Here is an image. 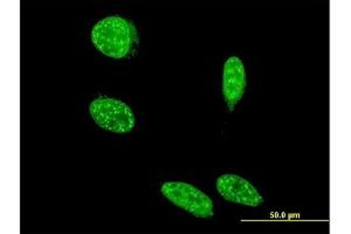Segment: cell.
Returning <instances> with one entry per match:
<instances>
[{"instance_id":"obj_1","label":"cell","mask_w":351,"mask_h":234,"mask_svg":"<svg viewBox=\"0 0 351 234\" xmlns=\"http://www.w3.org/2000/svg\"><path fill=\"white\" fill-rule=\"evenodd\" d=\"M92 43L99 52L112 59H123L137 44V31L122 16H107L92 30Z\"/></svg>"},{"instance_id":"obj_3","label":"cell","mask_w":351,"mask_h":234,"mask_svg":"<svg viewBox=\"0 0 351 234\" xmlns=\"http://www.w3.org/2000/svg\"><path fill=\"white\" fill-rule=\"evenodd\" d=\"M160 192L169 202L197 218H210L215 215L212 199L189 183H164Z\"/></svg>"},{"instance_id":"obj_2","label":"cell","mask_w":351,"mask_h":234,"mask_svg":"<svg viewBox=\"0 0 351 234\" xmlns=\"http://www.w3.org/2000/svg\"><path fill=\"white\" fill-rule=\"evenodd\" d=\"M89 113L99 127L115 134H128L135 128L132 108L120 100L99 97L89 104Z\"/></svg>"},{"instance_id":"obj_4","label":"cell","mask_w":351,"mask_h":234,"mask_svg":"<svg viewBox=\"0 0 351 234\" xmlns=\"http://www.w3.org/2000/svg\"><path fill=\"white\" fill-rule=\"evenodd\" d=\"M217 190L228 202L252 207H259L263 202V198L256 187L239 176L231 174L220 176L217 180Z\"/></svg>"},{"instance_id":"obj_5","label":"cell","mask_w":351,"mask_h":234,"mask_svg":"<svg viewBox=\"0 0 351 234\" xmlns=\"http://www.w3.org/2000/svg\"><path fill=\"white\" fill-rule=\"evenodd\" d=\"M246 91V72L241 59L231 56L223 65V95L228 108L233 110L236 104L243 99Z\"/></svg>"}]
</instances>
